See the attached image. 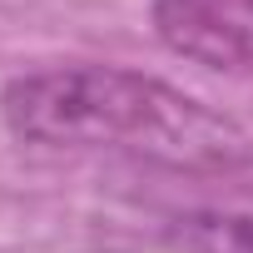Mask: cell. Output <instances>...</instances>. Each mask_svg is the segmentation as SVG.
Masks as SVG:
<instances>
[{"instance_id": "cell-1", "label": "cell", "mask_w": 253, "mask_h": 253, "mask_svg": "<svg viewBox=\"0 0 253 253\" xmlns=\"http://www.w3.org/2000/svg\"><path fill=\"white\" fill-rule=\"evenodd\" d=\"M0 119L20 144L40 149H134L179 169H238L253 159L233 119L119 65L15 75L0 89Z\"/></svg>"}, {"instance_id": "cell-2", "label": "cell", "mask_w": 253, "mask_h": 253, "mask_svg": "<svg viewBox=\"0 0 253 253\" xmlns=\"http://www.w3.org/2000/svg\"><path fill=\"white\" fill-rule=\"evenodd\" d=\"M154 35L204 70H253V0H154Z\"/></svg>"}, {"instance_id": "cell-3", "label": "cell", "mask_w": 253, "mask_h": 253, "mask_svg": "<svg viewBox=\"0 0 253 253\" xmlns=\"http://www.w3.org/2000/svg\"><path fill=\"white\" fill-rule=\"evenodd\" d=\"M179 253H253V209H199L169 223Z\"/></svg>"}]
</instances>
